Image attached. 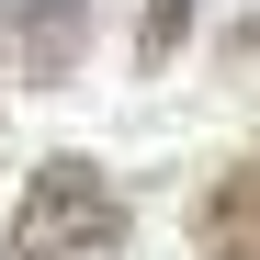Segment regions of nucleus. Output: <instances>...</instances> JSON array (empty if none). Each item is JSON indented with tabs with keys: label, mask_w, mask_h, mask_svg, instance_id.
I'll return each instance as SVG.
<instances>
[{
	"label": "nucleus",
	"mask_w": 260,
	"mask_h": 260,
	"mask_svg": "<svg viewBox=\"0 0 260 260\" xmlns=\"http://www.w3.org/2000/svg\"><path fill=\"white\" fill-rule=\"evenodd\" d=\"M102 249H124V192L79 147L34 158V181L12 204V260H102Z\"/></svg>",
	"instance_id": "1"
},
{
	"label": "nucleus",
	"mask_w": 260,
	"mask_h": 260,
	"mask_svg": "<svg viewBox=\"0 0 260 260\" xmlns=\"http://www.w3.org/2000/svg\"><path fill=\"white\" fill-rule=\"evenodd\" d=\"M0 57L23 68V91H46L91 57V0H12L0 12Z\"/></svg>",
	"instance_id": "2"
},
{
	"label": "nucleus",
	"mask_w": 260,
	"mask_h": 260,
	"mask_svg": "<svg viewBox=\"0 0 260 260\" xmlns=\"http://www.w3.org/2000/svg\"><path fill=\"white\" fill-rule=\"evenodd\" d=\"M181 34H192V0H147V23H136V68H170V57H181Z\"/></svg>",
	"instance_id": "4"
},
{
	"label": "nucleus",
	"mask_w": 260,
	"mask_h": 260,
	"mask_svg": "<svg viewBox=\"0 0 260 260\" xmlns=\"http://www.w3.org/2000/svg\"><path fill=\"white\" fill-rule=\"evenodd\" d=\"M192 249L204 260H260V158H226L192 204Z\"/></svg>",
	"instance_id": "3"
}]
</instances>
